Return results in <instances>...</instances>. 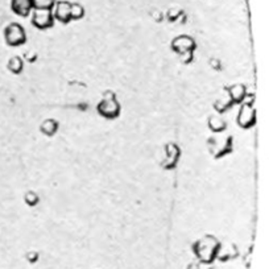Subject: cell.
Listing matches in <instances>:
<instances>
[{"mask_svg":"<svg viewBox=\"0 0 269 269\" xmlns=\"http://www.w3.org/2000/svg\"><path fill=\"white\" fill-rule=\"evenodd\" d=\"M219 245H221V240H218L214 235H205L201 239H198L191 248L198 261L213 264L214 261L217 260Z\"/></svg>","mask_w":269,"mask_h":269,"instance_id":"cell-1","label":"cell"},{"mask_svg":"<svg viewBox=\"0 0 269 269\" xmlns=\"http://www.w3.org/2000/svg\"><path fill=\"white\" fill-rule=\"evenodd\" d=\"M120 110H122V107H120V103H119L116 94H115L114 91H104L102 95V99L99 100L98 106H96L98 114L102 118L112 120V119H116L120 115Z\"/></svg>","mask_w":269,"mask_h":269,"instance_id":"cell-2","label":"cell"},{"mask_svg":"<svg viewBox=\"0 0 269 269\" xmlns=\"http://www.w3.org/2000/svg\"><path fill=\"white\" fill-rule=\"evenodd\" d=\"M232 136H213L207 140L209 152L215 158H222L232 152Z\"/></svg>","mask_w":269,"mask_h":269,"instance_id":"cell-3","label":"cell"},{"mask_svg":"<svg viewBox=\"0 0 269 269\" xmlns=\"http://www.w3.org/2000/svg\"><path fill=\"white\" fill-rule=\"evenodd\" d=\"M4 40L8 46L17 47L27 43V33L21 24L11 23L4 28Z\"/></svg>","mask_w":269,"mask_h":269,"instance_id":"cell-4","label":"cell"},{"mask_svg":"<svg viewBox=\"0 0 269 269\" xmlns=\"http://www.w3.org/2000/svg\"><path fill=\"white\" fill-rule=\"evenodd\" d=\"M252 102H249L248 99L245 98L244 102L240 104L239 112H237L236 123L237 126L243 130H249L256 124V110H255Z\"/></svg>","mask_w":269,"mask_h":269,"instance_id":"cell-5","label":"cell"},{"mask_svg":"<svg viewBox=\"0 0 269 269\" xmlns=\"http://www.w3.org/2000/svg\"><path fill=\"white\" fill-rule=\"evenodd\" d=\"M32 25L40 31H45L54 25V16L53 9H43V8H33L31 12Z\"/></svg>","mask_w":269,"mask_h":269,"instance_id":"cell-6","label":"cell"},{"mask_svg":"<svg viewBox=\"0 0 269 269\" xmlns=\"http://www.w3.org/2000/svg\"><path fill=\"white\" fill-rule=\"evenodd\" d=\"M170 47L176 54H181L183 51H194L197 49V43L195 40L189 35H179L176 36L172 43H170Z\"/></svg>","mask_w":269,"mask_h":269,"instance_id":"cell-7","label":"cell"},{"mask_svg":"<svg viewBox=\"0 0 269 269\" xmlns=\"http://www.w3.org/2000/svg\"><path fill=\"white\" fill-rule=\"evenodd\" d=\"M181 157V149L177 144L174 142H168L165 145V157L162 161V168L164 169L172 170L177 166L178 161Z\"/></svg>","mask_w":269,"mask_h":269,"instance_id":"cell-8","label":"cell"},{"mask_svg":"<svg viewBox=\"0 0 269 269\" xmlns=\"http://www.w3.org/2000/svg\"><path fill=\"white\" fill-rule=\"evenodd\" d=\"M70 1L67 0H58L55 1L53 7V16L54 20L59 21L61 24H69L71 21L70 17Z\"/></svg>","mask_w":269,"mask_h":269,"instance_id":"cell-9","label":"cell"},{"mask_svg":"<svg viewBox=\"0 0 269 269\" xmlns=\"http://www.w3.org/2000/svg\"><path fill=\"white\" fill-rule=\"evenodd\" d=\"M225 92L231 99L232 104H241L248 95L247 87L243 83H233L231 86L225 87Z\"/></svg>","mask_w":269,"mask_h":269,"instance_id":"cell-10","label":"cell"},{"mask_svg":"<svg viewBox=\"0 0 269 269\" xmlns=\"http://www.w3.org/2000/svg\"><path fill=\"white\" fill-rule=\"evenodd\" d=\"M33 0H11V9L20 17H28L33 11Z\"/></svg>","mask_w":269,"mask_h":269,"instance_id":"cell-11","label":"cell"},{"mask_svg":"<svg viewBox=\"0 0 269 269\" xmlns=\"http://www.w3.org/2000/svg\"><path fill=\"white\" fill-rule=\"evenodd\" d=\"M237 255H239V251L233 243H221L219 249H218L217 260L225 263V261H229L237 257Z\"/></svg>","mask_w":269,"mask_h":269,"instance_id":"cell-12","label":"cell"},{"mask_svg":"<svg viewBox=\"0 0 269 269\" xmlns=\"http://www.w3.org/2000/svg\"><path fill=\"white\" fill-rule=\"evenodd\" d=\"M207 126L213 134H223L227 130V122L219 115H213L207 120Z\"/></svg>","mask_w":269,"mask_h":269,"instance_id":"cell-13","label":"cell"},{"mask_svg":"<svg viewBox=\"0 0 269 269\" xmlns=\"http://www.w3.org/2000/svg\"><path fill=\"white\" fill-rule=\"evenodd\" d=\"M59 128V123L55 120V119H45L43 123H41V126H40V131H41V134H45V136H54L57 134V131Z\"/></svg>","mask_w":269,"mask_h":269,"instance_id":"cell-14","label":"cell"},{"mask_svg":"<svg viewBox=\"0 0 269 269\" xmlns=\"http://www.w3.org/2000/svg\"><path fill=\"white\" fill-rule=\"evenodd\" d=\"M7 69L11 71L12 74H21L24 70V59L20 55H13L8 59Z\"/></svg>","mask_w":269,"mask_h":269,"instance_id":"cell-15","label":"cell"},{"mask_svg":"<svg viewBox=\"0 0 269 269\" xmlns=\"http://www.w3.org/2000/svg\"><path fill=\"white\" fill-rule=\"evenodd\" d=\"M231 107H232V102L228 98V95H225V99H217L214 103V108L218 114H223L227 110H229Z\"/></svg>","mask_w":269,"mask_h":269,"instance_id":"cell-16","label":"cell"},{"mask_svg":"<svg viewBox=\"0 0 269 269\" xmlns=\"http://www.w3.org/2000/svg\"><path fill=\"white\" fill-rule=\"evenodd\" d=\"M85 16V7L81 3H71L70 5V17L73 20H81Z\"/></svg>","mask_w":269,"mask_h":269,"instance_id":"cell-17","label":"cell"},{"mask_svg":"<svg viewBox=\"0 0 269 269\" xmlns=\"http://www.w3.org/2000/svg\"><path fill=\"white\" fill-rule=\"evenodd\" d=\"M166 19L169 20L170 23H176L179 19H185V13L181 8H170L169 11L166 12Z\"/></svg>","mask_w":269,"mask_h":269,"instance_id":"cell-18","label":"cell"},{"mask_svg":"<svg viewBox=\"0 0 269 269\" xmlns=\"http://www.w3.org/2000/svg\"><path fill=\"white\" fill-rule=\"evenodd\" d=\"M24 201L29 207H35L40 203V197L39 194L33 191V190H28L27 193L24 194Z\"/></svg>","mask_w":269,"mask_h":269,"instance_id":"cell-19","label":"cell"},{"mask_svg":"<svg viewBox=\"0 0 269 269\" xmlns=\"http://www.w3.org/2000/svg\"><path fill=\"white\" fill-rule=\"evenodd\" d=\"M57 0H33V7L43 9H53Z\"/></svg>","mask_w":269,"mask_h":269,"instance_id":"cell-20","label":"cell"},{"mask_svg":"<svg viewBox=\"0 0 269 269\" xmlns=\"http://www.w3.org/2000/svg\"><path fill=\"white\" fill-rule=\"evenodd\" d=\"M178 55V59H179V62L181 63H185V65H187V63H191L194 59V51H183V53H181V54H177Z\"/></svg>","mask_w":269,"mask_h":269,"instance_id":"cell-21","label":"cell"},{"mask_svg":"<svg viewBox=\"0 0 269 269\" xmlns=\"http://www.w3.org/2000/svg\"><path fill=\"white\" fill-rule=\"evenodd\" d=\"M187 269H213V264H206V263H202V261H191L189 265H187Z\"/></svg>","mask_w":269,"mask_h":269,"instance_id":"cell-22","label":"cell"},{"mask_svg":"<svg viewBox=\"0 0 269 269\" xmlns=\"http://www.w3.org/2000/svg\"><path fill=\"white\" fill-rule=\"evenodd\" d=\"M25 259H27L28 263L35 264V263H37V261H39L40 253L37 252V251H28V252L25 253Z\"/></svg>","mask_w":269,"mask_h":269,"instance_id":"cell-23","label":"cell"},{"mask_svg":"<svg viewBox=\"0 0 269 269\" xmlns=\"http://www.w3.org/2000/svg\"><path fill=\"white\" fill-rule=\"evenodd\" d=\"M23 59L24 61H28V62H36V59H37V51L31 50L27 51V53H24Z\"/></svg>","mask_w":269,"mask_h":269,"instance_id":"cell-24","label":"cell"},{"mask_svg":"<svg viewBox=\"0 0 269 269\" xmlns=\"http://www.w3.org/2000/svg\"><path fill=\"white\" fill-rule=\"evenodd\" d=\"M210 66L213 67L214 70H221L222 63L218 58H211V59H210Z\"/></svg>","mask_w":269,"mask_h":269,"instance_id":"cell-25","label":"cell"},{"mask_svg":"<svg viewBox=\"0 0 269 269\" xmlns=\"http://www.w3.org/2000/svg\"><path fill=\"white\" fill-rule=\"evenodd\" d=\"M153 19H154V21H161V20H162L161 13H160V12H157V13H154Z\"/></svg>","mask_w":269,"mask_h":269,"instance_id":"cell-26","label":"cell"}]
</instances>
